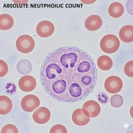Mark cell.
Here are the masks:
<instances>
[{
    "instance_id": "16",
    "label": "cell",
    "mask_w": 133,
    "mask_h": 133,
    "mask_svg": "<svg viewBox=\"0 0 133 133\" xmlns=\"http://www.w3.org/2000/svg\"><path fill=\"white\" fill-rule=\"evenodd\" d=\"M97 64L98 68L103 71H108L112 68L113 65L111 58L106 55L100 56L97 59Z\"/></svg>"
},
{
    "instance_id": "20",
    "label": "cell",
    "mask_w": 133,
    "mask_h": 133,
    "mask_svg": "<svg viewBox=\"0 0 133 133\" xmlns=\"http://www.w3.org/2000/svg\"><path fill=\"white\" fill-rule=\"evenodd\" d=\"M124 71L126 76L128 77H133V61L127 62L124 67Z\"/></svg>"
},
{
    "instance_id": "23",
    "label": "cell",
    "mask_w": 133,
    "mask_h": 133,
    "mask_svg": "<svg viewBox=\"0 0 133 133\" xmlns=\"http://www.w3.org/2000/svg\"><path fill=\"white\" fill-rule=\"evenodd\" d=\"M50 133H66V128L61 124H56L53 125L50 130Z\"/></svg>"
},
{
    "instance_id": "3",
    "label": "cell",
    "mask_w": 133,
    "mask_h": 133,
    "mask_svg": "<svg viewBox=\"0 0 133 133\" xmlns=\"http://www.w3.org/2000/svg\"><path fill=\"white\" fill-rule=\"evenodd\" d=\"M35 42L32 36L28 35H21L16 41V46L18 51L24 54L30 53L34 49Z\"/></svg>"
},
{
    "instance_id": "19",
    "label": "cell",
    "mask_w": 133,
    "mask_h": 133,
    "mask_svg": "<svg viewBox=\"0 0 133 133\" xmlns=\"http://www.w3.org/2000/svg\"><path fill=\"white\" fill-rule=\"evenodd\" d=\"M17 87L13 82H8L5 84L4 91L5 94L9 95H13L17 92Z\"/></svg>"
},
{
    "instance_id": "24",
    "label": "cell",
    "mask_w": 133,
    "mask_h": 133,
    "mask_svg": "<svg viewBox=\"0 0 133 133\" xmlns=\"http://www.w3.org/2000/svg\"><path fill=\"white\" fill-rule=\"evenodd\" d=\"M9 66L6 62L2 59L0 60V77H4L8 73Z\"/></svg>"
},
{
    "instance_id": "10",
    "label": "cell",
    "mask_w": 133,
    "mask_h": 133,
    "mask_svg": "<svg viewBox=\"0 0 133 133\" xmlns=\"http://www.w3.org/2000/svg\"><path fill=\"white\" fill-rule=\"evenodd\" d=\"M103 21L101 17L97 15H92L88 17L85 21V26L89 31H95L101 28Z\"/></svg>"
},
{
    "instance_id": "6",
    "label": "cell",
    "mask_w": 133,
    "mask_h": 133,
    "mask_svg": "<svg viewBox=\"0 0 133 133\" xmlns=\"http://www.w3.org/2000/svg\"><path fill=\"white\" fill-rule=\"evenodd\" d=\"M54 31V24L49 21H43L38 23L36 26V33L42 38L50 37L53 34Z\"/></svg>"
},
{
    "instance_id": "18",
    "label": "cell",
    "mask_w": 133,
    "mask_h": 133,
    "mask_svg": "<svg viewBox=\"0 0 133 133\" xmlns=\"http://www.w3.org/2000/svg\"><path fill=\"white\" fill-rule=\"evenodd\" d=\"M123 103L124 99L123 97L118 94H115L110 98V104L114 108H120L123 105Z\"/></svg>"
},
{
    "instance_id": "14",
    "label": "cell",
    "mask_w": 133,
    "mask_h": 133,
    "mask_svg": "<svg viewBox=\"0 0 133 133\" xmlns=\"http://www.w3.org/2000/svg\"><path fill=\"white\" fill-rule=\"evenodd\" d=\"M13 107L12 101L8 96L1 95L0 96V114L5 115L9 113Z\"/></svg>"
},
{
    "instance_id": "15",
    "label": "cell",
    "mask_w": 133,
    "mask_h": 133,
    "mask_svg": "<svg viewBox=\"0 0 133 133\" xmlns=\"http://www.w3.org/2000/svg\"><path fill=\"white\" fill-rule=\"evenodd\" d=\"M14 18L11 16L6 14L0 15V29L3 31L10 29L14 25Z\"/></svg>"
},
{
    "instance_id": "11",
    "label": "cell",
    "mask_w": 133,
    "mask_h": 133,
    "mask_svg": "<svg viewBox=\"0 0 133 133\" xmlns=\"http://www.w3.org/2000/svg\"><path fill=\"white\" fill-rule=\"evenodd\" d=\"M72 120L74 123L78 126L86 125L90 121V118L84 115L82 109H76L72 114Z\"/></svg>"
},
{
    "instance_id": "17",
    "label": "cell",
    "mask_w": 133,
    "mask_h": 133,
    "mask_svg": "<svg viewBox=\"0 0 133 133\" xmlns=\"http://www.w3.org/2000/svg\"><path fill=\"white\" fill-rule=\"evenodd\" d=\"M32 64L29 60L23 59L19 61L17 65V69L18 72L21 75H27L31 72Z\"/></svg>"
},
{
    "instance_id": "4",
    "label": "cell",
    "mask_w": 133,
    "mask_h": 133,
    "mask_svg": "<svg viewBox=\"0 0 133 133\" xmlns=\"http://www.w3.org/2000/svg\"><path fill=\"white\" fill-rule=\"evenodd\" d=\"M123 87L122 80L117 76H110L105 81V89L110 94L117 93L121 91Z\"/></svg>"
},
{
    "instance_id": "5",
    "label": "cell",
    "mask_w": 133,
    "mask_h": 133,
    "mask_svg": "<svg viewBox=\"0 0 133 133\" xmlns=\"http://www.w3.org/2000/svg\"><path fill=\"white\" fill-rule=\"evenodd\" d=\"M40 105L39 98L33 95H26L21 100V107L23 110L26 112H33Z\"/></svg>"
},
{
    "instance_id": "12",
    "label": "cell",
    "mask_w": 133,
    "mask_h": 133,
    "mask_svg": "<svg viewBox=\"0 0 133 133\" xmlns=\"http://www.w3.org/2000/svg\"><path fill=\"white\" fill-rule=\"evenodd\" d=\"M119 36L122 41L130 43L133 41V26L130 25H125L119 32Z\"/></svg>"
},
{
    "instance_id": "1",
    "label": "cell",
    "mask_w": 133,
    "mask_h": 133,
    "mask_svg": "<svg viewBox=\"0 0 133 133\" xmlns=\"http://www.w3.org/2000/svg\"><path fill=\"white\" fill-rule=\"evenodd\" d=\"M87 52L75 47L59 48L47 56L41 80L47 93L58 101L74 103L86 98L95 87L97 71Z\"/></svg>"
},
{
    "instance_id": "7",
    "label": "cell",
    "mask_w": 133,
    "mask_h": 133,
    "mask_svg": "<svg viewBox=\"0 0 133 133\" xmlns=\"http://www.w3.org/2000/svg\"><path fill=\"white\" fill-rule=\"evenodd\" d=\"M82 110L85 116L93 118L99 115L101 107L97 102L94 100H88L84 103Z\"/></svg>"
},
{
    "instance_id": "22",
    "label": "cell",
    "mask_w": 133,
    "mask_h": 133,
    "mask_svg": "<svg viewBox=\"0 0 133 133\" xmlns=\"http://www.w3.org/2000/svg\"><path fill=\"white\" fill-rule=\"evenodd\" d=\"M96 98L98 102L103 105L107 104L109 101V97L107 94L104 92H100L97 94Z\"/></svg>"
},
{
    "instance_id": "2",
    "label": "cell",
    "mask_w": 133,
    "mask_h": 133,
    "mask_svg": "<svg viewBox=\"0 0 133 133\" xmlns=\"http://www.w3.org/2000/svg\"><path fill=\"white\" fill-rule=\"evenodd\" d=\"M120 45L119 39L113 34H108L103 36L100 42V47L105 53L113 54L116 52Z\"/></svg>"
},
{
    "instance_id": "13",
    "label": "cell",
    "mask_w": 133,
    "mask_h": 133,
    "mask_svg": "<svg viewBox=\"0 0 133 133\" xmlns=\"http://www.w3.org/2000/svg\"><path fill=\"white\" fill-rule=\"evenodd\" d=\"M108 12L112 18H119L124 14V6L120 2H114L109 5Z\"/></svg>"
},
{
    "instance_id": "9",
    "label": "cell",
    "mask_w": 133,
    "mask_h": 133,
    "mask_svg": "<svg viewBox=\"0 0 133 133\" xmlns=\"http://www.w3.org/2000/svg\"><path fill=\"white\" fill-rule=\"evenodd\" d=\"M51 118V112L45 107H41L37 109L32 115V118L35 122L39 124H45Z\"/></svg>"
},
{
    "instance_id": "8",
    "label": "cell",
    "mask_w": 133,
    "mask_h": 133,
    "mask_svg": "<svg viewBox=\"0 0 133 133\" xmlns=\"http://www.w3.org/2000/svg\"><path fill=\"white\" fill-rule=\"evenodd\" d=\"M36 81L34 77L30 75L23 76L18 82V86L21 91L25 92H31L35 89Z\"/></svg>"
},
{
    "instance_id": "21",
    "label": "cell",
    "mask_w": 133,
    "mask_h": 133,
    "mask_svg": "<svg viewBox=\"0 0 133 133\" xmlns=\"http://www.w3.org/2000/svg\"><path fill=\"white\" fill-rule=\"evenodd\" d=\"M1 133H18V129L13 124H7L2 129Z\"/></svg>"
}]
</instances>
